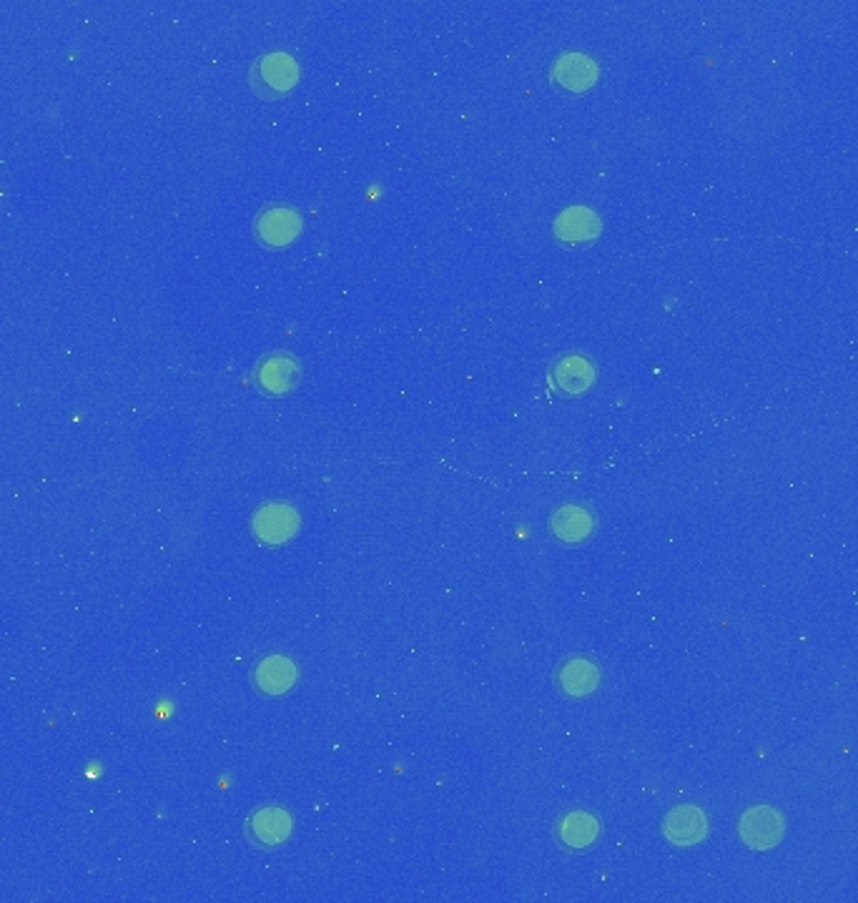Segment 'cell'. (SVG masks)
Segmentation results:
<instances>
[{"mask_svg":"<svg viewBox=\"0 0 858 903\" xmlns=\"http://www.w3.org/2000/svg\"><path fill=\"white\" fill-rule=\"evenodd\" d=\"M249 81L259 96H284L296 86L299 81V65L289 53L274 51L261 56L249 73Z\"/></svg>","mask_w":858,"mask_h":903,"instance_id":"obj_1","label":"cell"},{"mask_svg":"<svg viewBox=\"0 0 858 903\" xmlns=\"http://www.w3.org/2000/svg\"><path fill=\"white\" fill-rule=\"evenodd\" d=\"M254 379L263 394L282 396L294 392L302 379V364L294 354L289 352H271L263 354L257 369H254Z\"/></svg>","mask_w":858,"mask_h":903,"instance_id":"obj_2","label":"cell"},{"mask_svg":"<svg viewBox=\"0 0 858 903\" xmlns=\"http://www.w3.org/2000/svg\"><path fill=\"white\" fill-rule=\"evenodd\" d=\"M740 839L753 851H771L783 839V818L771 806H756L740 818Z\"/></svg>","mask_w":858,"mask_h":903,"instance_id":"obj_3","label":"cell"},{"mask_svg":"<svg viewBox=\"0 0 858 903\" xmlns=\"http://www.w3.org/2000/svg\"><path fill=\"white\" fill-rule=\"evenodd\" d=\"M299 529V512L292 504L271 502L263 504L254 515V535L259 537L263 545H282L292 540Z\"/></svg>","mask_w":858,"mask_h":903,"instance_id":"obj_4","label":"cell"},{"mask_svg":"<svg viewBox=\"0 0 858 903\" xmlns=\"http://www.w3.org/2000/svg\"><path fill=\"white\" fill-rule=\"evenodd\" d=\"M302 217L292 206H271L263 209L257 219V236L267 246H289L299 236Z\"/></svg>","mask_w":858,"mask_h":903,"instance_id":"obj_5","label":"cell"},{"mask_svg":"<svg viewBox=\"0 0 858 903\" xmlns=\"http://www.w3.org/2000/svg\"><path fill=\"white\" fill-rule=\"evenodd\" d=\"M552 385H555L563 394H585L596 385V364L583 354H563L552 364Z\"/></svg>","mask_w":858,"mask_h":903,"instance_id":"obj_6","label":"cell"},{"mask_svg":"<svg viewBox=\"0 0 858 903\" xmlns=\"http://www.w3.org/2000/svg\"><path fill=\"white\" fill-rule=\"evenodd\" d=\"M598 63L585 53H563L557 58V63L552 65V78H555L560 88L571 90V94H585V90H590L598 83Z\"/></svg>","mask_w":858,"mask_h":903,"instance_id":"obj_7","label":"cell"},{"mask_svg":"<svg viewBox=\"0 0 858 903\" xmlns=\"http://www.w3.org/2000/svg\"><path fill=\"white\" fill-rule=\"evenodd\" d=\"M600 217L588 206H571L555 219V236L565 246H580L600 236Z\"/></svg>","mask_w":858,"mask_h":903,"instance_id":"obj_8","label":"cell"},{"mask_svg":"<svg viewBox=\"0 0 858 903\" xmlns=\"http://www.w3.org/2000/svg\"><path fill=\"white\" fill-rule=\"evenodd\" d=\"M550 533L565 545H580L596 533V515L585 504H563L550 520Z\"/></svg>","mask_w":858,"mask_h":903,"instance_id":"obj_9","label":"cell"},{"mask_svg":"<svg viewBox=\"0 0 858 903\" xmlns=\"http://www.w3.org/2000/svg\"><path fill=\"white\" fill-rule=\"evenodd\" d=\"M663 833L675 846H696L706 839L708 818L696 806H681L665 816Z\"/></svg>","mask_w":858,"mask_h":903,"instance_id":"obj_10","label":"cell"},{"mask_svg":"<svg viewBox=\"0 0 858 903\" xmlns=\"http://www.w3.org/2000/svg\"><path fill=\"white\" fill-rule=\"evenodd\" d=\"M292 816L282 808H261L246 823V831L263 849L282 846L289 835H292Z\"/></svg>","mask_w":858,"mask_h":903,"instance_id":"obj_11","label":"cell"},{"mask_svg":"<svg viewBox=\"0 0 858 903\" xmlns=\"http://www.w3.org/2000/svg\"><path fill=\"white\" fill-rule=\"evenodd\" d=\"M557 685L565 695L583 698L600 685V668L588 658H571L557 670Z\"/></svg>","mask_w":858,"mask_h":903,"instance_id":"obj_12","label":"cell"},{"mask_svg":"<svg viewBox=\"0 0 858 903\" xmlns=\"http://www.w3.org/2000/svg\"><path fill=\"white\" fill-rule=\"evenodd\" d=\"M254 683L263 695H284L296 683V666L284 656L263 658L254 670Z\"/></svg>","mask_w":858,"mask_h":903,"instance_id":"obj_13","label":"cell"},{"mask_svg":"<svg viewBox=\"0 0 858 903\" xmlns=\"http://www.w3.org/2000/svg\"><path fill=\"white\" fill-rule=\"evenodd\" d=\"M557 835L567 849H588L598 841L600 821L592 814H588V810H575V814H567L563 821H560Z\"/></svg>","mask_w":858,"mask_h":903,"instance_id":"obj_14","label":"cell"}]
</instances>
